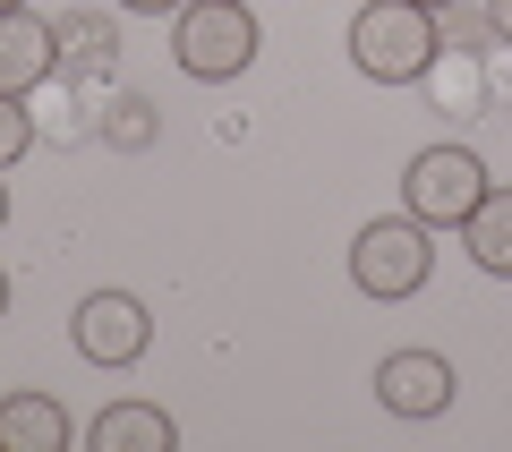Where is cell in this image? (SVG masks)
<instances>
[{
  "label": "cell",
  "instance_id": "1",
  "mask_svg": "<svg viewBox=\"0 0 512 452\" xmlns=\"http://www.w3.org/2000/svg\"><path fill=\"white\" fill-rule=\"evenodd\" d=\"M350 60H359V77H376V86H419L427 60H436V9H419V0H359Z\"/></svg>",
  "mask_w": 512,
  "mask_h": 452
},
{
  "label": "cell",
  "instance_id": "2",
  "mask_svg": "<svg viewBox=\"0 0 512 452\" xmlns=\"http://www.w3.org/2000/svg\"><path fill=\"white\" fill-rule=\"evenodd\" d=\"M256 18L248 0H188V9H171V60H180L197 86H222V77H239L256 60Z\"/></svg>",
  "mask_w": 512,
  "mask_h": 452
},
{
  "label": "cell",
  "instance_id": "3",
  "mask_svg": "<svg viewBox=\"0 0 512 452\" xmlns=\"http://www.w3.org/2000/svg\"><path fill=\"white\" fill-rule=\"evenodd\" d=\"M427 222L419 214H393V222H367L359 239H350V282L367 290V299H419L427 273H436V248H427Z\"/></svg>",
  "mask_w": 512,
  "mask_h": 452
},
{
  "label": "cell",
  "instance_id": "4",
  "mask_svg": "<svg viewBox=\"0 0 512 452\" xmlns=\"http://www.w3.org/2000/svg\"><path fill=\"white\" fill-rule=\"evenodd\" d=\"M487 188L495 180H487V163H478L470 145H427V154H410V171H402V205L427 222V231H461Z\"/></svg>",
  "mask_w": 512,
  "mask_h": 452
},
{
  "label": "cell",
  "instance_id": "5",
  "mask_svg": "<svg viewBox=\"0 0 512 452\" xmlns=\"http://www.w3.org/2000/svg\"><path fill=\"white\" fill-rule=\"evenodd\" d=\"M69 333H77V359L86 367H137L154 350V316H146V299H128V290H86L77 316H69Z\"/></svg>",
  "mask_w": 512,
  "mask_h": 452
},
{
  "label": "cell",
  "instance_id": "6",
  "mask_svg": "<svg viewBox=\"0 0 512 452\" xmlns=\"http://www.w3.org/2000/svg\"><path fill=\"white\" fill-rule=\"evenodd\" d=\"M453 393H461V376H453L444 350H393V359H376V401L393 418H444Z\"/></svg>",
  "mask_w": 512,
  "mask_h": 452
},
{
  "label": "cell",
  "instance_id": "7",
  "mask_svg": "<svg viewBox=\"0 0 512 452\" xmlns=\"http://www.w3.org/2000/svg\"><path fill=\"white\" fill-rule=\"evenodd\" d=\"M94 77H77V69H52L35 94H26V111H35V137L43 145H86V137H103V103H94Z\"/></svg>",
  "mask_w": 512,
  "mask_h": 452
},
{
  "label": "cell",
  "instance_id": "8",
  "mask_svg": "<svg viewBox=\"0 0 512 452\" xmlns=\"http://www.w3.org/2000/svg\"><path fill=\"white\" fill-rule=\"evenodd\" d=\"M52 69H60L52 18H35V9H0V94H35Z\"/></svg>",
  "mask_w": 512,
  "mask_h": 452
},
{
  "label": "cell",
  "instance_id": "9",
  "mask_svg": "<svg viewBox=\"0 0 512 452\" xmlns=\"http://www.w3.org/2000/svg\"><path fill=\"white\" fill-rule=\"evenodd\" d=\"M52 43H60V69L111 86V69H120V18H103V9H60Z\"/></svg>",
  "mask_w": 512,
  "mask_h": 452
},
{
  "label": "cell",
  "instance_id": "10",
  "mask_svg": "<svg viewBox=\"0 0 512 452\" xmlns=\"http://www.w3.org/2000/svg\"><path fill=\"white\" fill-rule=\"evenodd\" d=\"M86 444L94 452H180V427H171V410H154V401H111V410H94Z\"/></svg>",
  "mask_w": 512,
  "mask_h": 452
},
{
  "label": "cell",
  "instance_id": "11",
  "mask_svg": "<svg viewBox=\"0 0 512 452\" xmlns=\"http://www.w3.org/2000/svg\"><path fill=\"white\" fill-rule=\"evenodd\" d=\"M419 86H427V103H436L444 120H487V111H495V94H487V60H478V52H436Z\"/></svg>",
  "mask_w": 512,
  "mask_h": 452
},
{
  "label": "cell",
  "instance_id": "12",
  "mask_svg": "<svg viewBox=\"0 0 512 452\" xmlns=\"http://www.w3.org/2000/svg\"><path fill=\"white\" fill-rule=\"evenodd\" d=\"M69 410L52 393H9L0 401V452H69Z\"/></svg>",
  "mask_w": 512,
  "mask_h": 452
},
{
  "label": "cell",
  "instance_id": "13",
  "mask_svg": "<svg viewBox=\"0 0 512 452\" xmlns=\"http://www.w3.org/2000/svg\"><path fill=\"white\" fill-rule=\"evenodd\" d=\"M461 248H470L478 273L512 282V188H487V197L470 205V222H461Z\"/></svg>",
  "mask_w": 512,
  "mask_h": 452
},
{
  "label": "cell",
  "instance_id": "14",
  "mask_svg": "<svg viewBox=\"0 0 512 452\" xmlns=\"http://www.w3.org/2000/svg\"><path fill=\"white\" fill-rule=\"evenodd\" d=\"M154 137H163V111H154L146 103V94H103V145H111V154H146V145Z\"/></svg>",
  "mask_w": 512,
  "mask_h": 452
},
{
  "label": "cell",
  "instance_id": "15",
  "mask_svg": "<svg viewBox=\"0 0 512 452\" xmlns=\"http://www.w3.org/2000/svg\"><path fill=\"white\" fill-rule=\"evenodd\" d=\"M487 9H470V0H444L436 9V52H487Z\"/></svg>",
  "mask_w": 512,
  "mask_h": 452
},
{
  "label": "cell",
  "instance_id": "16",
  "mask_svg": "<svg viewBox=\"0 0 512 452\" xmlns=\"http://www.w3.org/2000/svg\"><path fill=\"white\" fill-rule=\"evenodd\" d=\"M26 145H35V111H26V94H0V171H18Z\"/></svg>",
  "mask_w": 512,
  "mask_h": 452
},
{
  "label": "cell",
  "instance_id": "17",
  "mask_svg": "<svg viewBox=\"0 0 512 452\" xmlns=\"http://www.w3.org/2000/svg\"><path fill=\"white\" fill-rule=\"evenodd\" d=\"M478 60H487V94H495V103H512V43H487Z\"/></svg>",
  "mask_w": 512,
  "mask_h": 452
},
{
  "label": "cell",
  "instance_id": "18",
  "mask_svg": "<svg viewBox=\"0 0 512 452\" xmlns=\"http://www.w3.org/2000/svg\"><path fill=\"white\" fill-rule=\"evenodd\" d=\"M487 35H495V43H512V0H487Z\"/></svg>",
  "mask_w": 512,
  "mask_h": 452
},
{
  "label": "cell",
  "instance_id": "19",
  "mask_svg": "<svg viewBox=\"0 0 512 452\" xmlns=\"http://www.w3.org/2000/svg\"><path fill=\"white\" fill-rule=\"evenodd\" d=\"M120 9H137V18H171V9H188V0H120Z\"/></svg>",
  "mask_w": 512,
  "mask_h": 452
},
{
  "label": "cell",
  "instance_id": "20",
  "mask_svg": "<svg viewBox=\"0 0 512 452\" xmlns=\"http://www.w3.org/2000/svg\"><path fill=\"white\" fill-rule=\"evenodd\" d=\"M0 180H9V171H0ZM0 222H9V188H0Z\"/></svg>",
  "mask_w": 512,
  "mask_h": 452
},
{
  "label": "cell",
  "instance_id": "21",
  "mask_svg": "<svg viewBox=\"0 0 512 452\" xmlns=\"http://www.w3.org/2000/svg\"><path fill=\"white\" fill-rule=\"evenodd\" d=\"M0 316H9V273H0Z\"/></svg>",
  "mask_w": 512,
  "mask_h": 452
},
{
  "label": "cell",
  "instance_id": "22",
  "mask_svg": "<svg viewBox=\"0 0 512 452\" xmlns=\"http://www.w3.org/2000/svg\"><path fill=\"white\" fill-rule=\"evenodd\" d=\"M0 9H26V0H0Z\"/></svg>",
  "mask_w": 512,
  "mask_h": 452
},
{
  "label": "cell",
  "instance_id": "23",
  "mask_svg": "<svg viewBox=\"0 0 512 452\" xmlns=\"http://www.w3.org/2000/svg\"><path fill=\"white\" fill-rule=\"evenodd\" d=\"M419 9H444V0H419Z\"/></svg>",
  "mask_w": 512,
  "mask_h": 452
}]
</instances>
